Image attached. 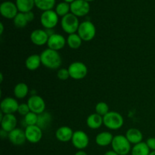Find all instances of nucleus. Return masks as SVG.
<instances>
[{
    "mask_svg": "<svg viewBox=\"0 0 155 155\" xmlns=\"http://www.w3.org/2000/svg\"><path fill=\"white\" fill-rule=\"evenodd\" d=\"M40 58L42 64L48 69L56 70L61 64V58L58 51L48 48L41 53Z\"/></svg>",
    "mask_w": 155,
    "mask_h": 155,
    "instance_id": "obj_1",
    "label": "nucleus"
},
{
    "mask_svg": "<svg viewBox=\"0 0 155 155\" xmlns=\"http://www.w3.org/2000/svg\"><path fill=\"white\" fill-rule=\"evenodd\" d=\"M124 123V117L118 112L109 111L103 117V124L109 130H119L123 127Z\"/></svg>",
    "mask_w": 155,
    "mask_h": 155,
    "instance_id": "obj_2",
    "label": "nucleus"
},
{
    "mask_svg": "<svg viewBox=\"0 0 155 155\" xmlns=\"http://www.w3.org/2000/svg\"><path fill=\"white\" fill-rule=\"evenodd\" d=\"M112 150L119 155H127L131 151V143L125 136L117 135L114 136L111 143Z\"/></svg>",
    "mask_w": 155,
    "mask_h": 155,
    "instance_id": "obj_3",
    "label": "nucleus"
},
{
    "mask_svg": "<svg viewBox=\"0 0 155 155\" xmlns=\"http://www.w3.org/2000/svg\"><path fill=\"white\" fill-rule=\"evenodd\" d=\"M80 24L78 18L72 13H69L64 16L61 21L62 30L69 35L76 33L78 30Z\"/></svg>",
    "mask_w": 155,
    "mask_h": 155,
    "instance_id": "obj_4",
    "label": "nucleus"
},
{
    "mask_svg": "<svg viewBox=\"0 0 155 155\" xmlns=\"http://www.w3.org/2000/svg\"><path fill=\"white\" fill-rule=\"evenodd\" d=\"M77 33L81 37L83 41L89 42L95 38L96 34V28L92 22L89 21H85L80 23Z\"/></svg>",
    "mask_w": 155,
    "mask_h": 155,
    "instance_id": "obj_5",
    "label": "nucleus"
},
{
    "mask_svg": "<svg viewBox=\"0 0 155 155\" xmlns=\"http://www.w3.org/2000/svg\"><path fill=\"white\" fill-rule=\"evenodd\" d=\"M70 77L76 80H83L88 74V68L84 63L75 61L71 63L68 67Z\"/></svg>",
    "mask_w": 155,
    "mask_h": 155,
    "instance_id": "obj_6",
    "label": "nucleus"
},
{
    "mask_svg": "<svg viewBox=\"0 0 155 155\" xmlns=\"http://www.w3.org/2000/svg\"><path fill=\"white\" fill-rule=\"evenodd\" d=\"M58 15L54 10L43 12L40 16V23L42 27L46 29H53L58 23Z\"/></svg>",
    "mask_w": 155,
    "mask_h": 155,
    "instance_id": "obj_7",
    "label": "nucleus"
},
{
    "mask_svg": "<svg viewBox=\"0 0 155 155\" xmlns=\"http://www.w3.org/2000/svg\"><path fill=\"white\" fill-rule=\"evenodd\" d=\"M90 12L89 2L85 0H75L71 4V13L77 18L84 17Z\"/></svg>",
    "mask_w": 155,
    "mask_h": 155,
    "instance_id": "obj_8",
    "label": "nucleus"
},
{
    "mask_svg": "<svg viewBox=\"0 0 155 155\" xmlns=\"http://www.w3.org/2000/svg\"><path fill=\"white\" fill-rule=\"evenodd\" d=\"M27 104L30 107V111L38 115L45 111V102L39 95H32L27 100Z\"/></svg>",
    "mask_w": 155,
    "mask_h": 155,
    "instance_id": "obj_9",
    "label": "nucleus"
},
{
    "mask_svg": "<svg viewBox=\"0 0 155 155\" xmlns=\"http://www.w3.org/2000/svg\"><path fill=\"white\" fill-rule=\"evenodd\" d=\"M71 142L76 148L78 150H83L89 145V139L85 132L82 130H77L74 133Z\"/></svg>",
    "mask_w": 155,
    "mask_h": 155,
    "instance_id": "obj_10",
    "label": "nucleus"
},
{
    "mask_svg": "<svg viewBox=\"0 0 155 155\" xmlns=\"http://www.w3.org/2000/svg\"><path fill=\"white\" fill-rule=\"evenodd\" d=\"M0 13L6 19H14L19 12L15 3L11 1H5L0 5Z\"/></svg>",
    "mask_w": 155,
    "mask_h": 155,
    "instance_id": "obj_11",
    "label": "nucleus"
},
{
    "mask_svg": "<svg viewBox=\"0 0 155 155\" xmlns=\"http://www.w3.org/2000/svg\"><path fill=\"white\" fill-rule=\"evenodd\" d=\"M19 104L15 98L12 97H6L2 100L0 104L1 112L4 114H13L18 111Z\"/></svg>",
    "mask_w": 155,
    "mask_h": 155,
    "instance_id": "obj_12",
    "label": "nucleus"
},
{
    "mask_svg": "<svg viewBox=\"0 0 155 155\" xmlns=\"http://www.w3.org/2000/svg\"><path fill=\"white\" fill-rule=\"evenodd\" d=\"M24 132L27 141L30 143H38L42 138V130L37 125L28 126Z\"/></svg>",
    "mask_w": 155,
    "mask_h": 155,
    "instance_id": "obj_13",
    "label": "nucleus"
},
{
    "mask_svg": "<svg viewBox=\"0 0 155 155\" xmlns=\"http://www.w3.org/2000/svg\"><path fill=\"white\" fill-rule=\"evenodd\" d=\"M67 40L64 37V36L59 34V33H54L52 36H49L47 45L50 49L59 51L65 46Z\"/></svg>",
    "mask_w": 155,
    "mask_h": 155,
    "instance_id": "obj_14",
    "label": "nucleus"
},
{
    "mask_svg": "<svg viewBox=\"0 0 155 155\" xmlns=\"http://www.w3.org/2000/svg\"><path fill=\"white\" fill-rule=\"evenodd\" d=\"M48 38L49 36L47 34L46 31L45 30H41V29L33 30L30 34L31 42L34 45H38V46H42L45 44H47Z\"/></svg>",
    "mask_w": 155,
    "mask_h": 155,
    "instance_id": "obj_15",
    "label": "nucleus"
},
{
    "mask_svg": "<svg viewBox=\"0 0 155 155\" xmlns=\"http://www.w3.org/2000/svg\"><path fill=\"white\" fill-rule=\"evenodd\" d=\"M8 138L9 141L12 144L16 146H20L25 143L27 141L25 136V132L23 130L19 128H16L12 132L8 133Z\"/></svg>",
    "mask_w": 155,
    "mask_h": 155,
    "instance_id": "obj_16",
    "label": "nucleus"
},
{
    "mask_svg": "<svg viewBox=\"0 0 155 155\" xmlns=\"http://www.w3.org/2000/svg\"><path fill=\"white\" fill-rule=\"evenodd\" d=\"M0 122L2 130L7 132L8 133L16 129L18 124L16 117L14 114H4L3 117L0 120Z\"/></svg>",
    "mask_w": 155,
    "mask_h": 155,
    "instance_id": "obj_17",
    "label": "nucleus"
},
{
    "mask_svg": "<svg viewBox=\"0 0 155 155\" xmlns=\"http://www.w3.org/2000/svg\"><path fill=\"white\" fill-rule=\"evenodd\" d=\"M74 132L69 127L63 126V127H59L55 133L56 139L61 142H68L71 141L73 138Z\"/></svg>",
    "mask_w": 155,
    "mask_h": 155,
    "instance_id": "obj_18",
    "label": "nucleus"
},
{
    "mask_svg": "<svg viewBox=\"0 0 155 155\" xmlns=\"http://www.w3.org/2000/svg\"><path fill=\"white\" fill-rule=\"evenodd\" d=\"M126 137L128 139L129 142L133 145H136L138 143L142 142L143 139V135L142 132L136 128L129 129L126 133Z\"/></svg>",
    "mask_w": 155,
    "mask_h": 155,
    "instance_id": "obj_19",
    "label": "nucleus"
},
{
    "mask_svg": "<svg viewBox=\"0 0 155 155\" xmlns=\"http://www.w3.org/2000/svg\"><path fill=\"white\" fill-rule=\"evenodd\" d=\"M114 136L109 132H102L98 133L95 137V142L98 146L106 147L109 145H111Z\"/></svg>",
    "mask_w": 155,
    "mask_h": 155,
    "instance_id": "obj_20",
    "label": "nucleus"
},
{
    "mask_svg": "<svg viewBox=\"0 0 155 155\" xmlns=\"http://www.w3.org/2000/svg\"><path fill=\"white\" fill-rule=\"evenodd\" d=\"M86 124L92 130L99 129L103 124V117L97 113L90 114L86 120Z\"/></svg>",
    "mask_w": 155,
    "mask_h": 155,
    "instance_id": "obj_21",
    "label": "nucleus"
},
{
    "mask_svg": "<svg viewBox=\"0 0 155 155\" xmlns=\"http://www.w3.org/2000/svg\"><path fill=\"white\" fill-rule=\"evenodd\" d=\"M41 61L40 55L38 54H31L25 61V66L29 71H36L40 67Z\"/></svg>",
    "mask_w": 155,
    "mask_h": 155,
    "instance_id": "obj_22",
    "label": "nucleus"
},
{
    "mask_svg": "<svg viewBox=\"0 0 155 155\" xmlns=\"http://www.w3.org/2000/svg\"><path fill=\"white\" fill-rule=\"evenodd\" d=\"M52 117L49 112L44 111L43 113L38 115V121L36 125L42 130H45L51 125Z\"/></svg>",
    "mask_w": 155,
    "mask_h": 155,
    "instance_id": "obj_23",
    "label": "nucleus"
},
{
    "mask_svg": "<svg viewBox=\"0 0 155 155\" xmlns=\"http://www.w3.org/2000/svg\"><path fill=\"white\" fill-rule=\"evenodd\" d=\"M18 12L21 13H27L31 12L35 6L34 0H16L15 1Z\"/></svg>",
    "mask_w": 155,
    "mask_h": 155,
    "instance_id": "obj_24",
    "label": "nucleus"
},
{
    "mask_svg": "<svg viewBox=\"0 0 155 155\" xmlns=\"http://www.w3.org/2000/svg\"><path fill=\"white\" fill-rule=\"evenodd\" d=\"M29 93V88L26 83H19L15 86L14 89V95L18 99H23L25 98Z\"/></svg>",
    "mask_w": 155,
    "mask_h": 155,
    "instance_id": "obj_25",
    "label": "nucleus"
},
{
    "mask_svg": "<svg viewBox=\"0 0 155 155\" xmlns=\"http://www.w3.org/2000/svg\"><path fill=\"white\" fill-rule=\"evenodd\" d=\"M151 151L146 142H140L134 145L131 150L132 155H149Z\"/></svg>",
    "mask_w": 155,
    "mask_h": 155,
    "instance_id": "obj_26",
    "label": "nucleus"
},
{
    "mask_svg": "<svg viewBox=\"0 0 155 155\" xmlns=\"http://www.w3.org/2000/svg\"><path fill=\"white\" fill-rule=\"evenodd\" d=\"M83 39H81L78 33H73L70 34L67 39V43L68 46L72 49H78L82 45Z\"/></svg>",
    "mask_w": 155,
    "mask_h": 155,
    "instance_id": "obj_27",
    "label": "nucleus"
},
{
    "mask_svg": "<svg viewBox=\"0 0 155 155\" xmlns=\"http://www.w3.org/2000/svg\"><path fill=\"white\" fill-rule=\"evenodd\" d=\"M35 6L42 12L52 10L55 5V0H34Z\"/></svg>",
    "mask_w": 155,
    "mask_h": 155,
    "instance_id": "obj_28",
    "label": "nucleus"
},
{
    "mask_svg": "<svg viewBox=\"0 0 155 155\" xmlns=\"http://www.w3.org/2000/svg\"><path fill=\"white\" fill-rule=\"evenodd\" d=\"M54 11H55V12L58 16L63 18L64 16L69 14L70 12H71V5L65 2H62L58 3L56 5Z\"/></svg>",
    "mask_w": 155,
    "mask_h": 155,
    "instance_id": "obj_29",
    "label": "nucleus"
},
{
    "mask_svg": "<svg viewBox=\"0 0 155 155\" xmlns=\"http://www.w3.org/2000/svg\"><path fill=\"white\" fill-rule=\"evenodd\" d=\"M13 20L14 24L17 28H24L28 23L24 13H21V12H19Z\"/></svg>",
    "mask_w": 155,
    "mask_h": 155,
    "instance_id": "obj_30",
    "label": "nucleus"
},
{
    "mask_svg": "<svg viewBox=\"0 0 155 155\" xmlns=\"http://www.w3.org/2000/svg\"><path fill=\"white\" fill-rule=\"evenodd\" d=\"M23 121H24V124H25L26 127H28V126L36 125L38 121V114L30 111V113L27 114L26 116H24Z\"/></svg>",
    "mask_w": 155,
    "mask_h": 155,
    "instance_id": "obj_31",
    "label": "nucleus"
},
{
    "mask_svg": "<svg viewBox=\"0 0 155 155\" xmlns=\"http://www.w3.org/2000/svg\"><path fill=\"white\" fill-rule=\"evenodd\" d=\"M95 111L98 114L104 117L109 112V106L106 102H98L95 106Z\"/></svg>",
    "mask_w": 155,
    "mask_h": 155,
    "instance_id": "obj_32",
    "label": "nucleus"
},
{
    "mask_svg": "<svg viewBox=\"0 0 155 155\" xmlns=\"http://www.w3.org/2000/svg\"><path fill=\"white\" fill-rule=\"evenodd\" d=\"M57 77L61 80H67L69 77H71L68 69H66V68L59 69L57 72Z\"/></svg>",
    "mask_w": 155,
    "mask_h": 155,
    "instance_id": "obj_33",
    "label": "nucleus"
},
{
    "mask_svg": "<svg viewBox=\"0 0 155 155\" xmlns=\"http://www.w3.org/2000/svg\"><path fill=\"white\" fill-rule=\"evenodd\" d=\"M18 112L19 113V114L22 115V116H26L28 113H30V107H29L28 104H19V107H18Z\"/></svg>",
    "mask_w": 155,
    "mask_h": 155,
    "instance_id": "obj_34",
    "label": "nucleus"
},
{
    "mask_svg": "<svg viewBox=\"0 0 155 155\" xmlns=\"http://www.w3.org/2000/svg\"><path fill=\"white\" fill-rule=\"evenodd\" d=\"M146 144L148 145V148H150V150H152V151H155V138L151 137L148 138V140H147Z\"/></svg>",
    "mask_w": 155,
    "mask_h": 155,
    "instance_id": "obj_35",
    "label": "nucleus"
},
{
    "mask_svg": "<svg viewBox=\"0 0 155 155\" xmlns=\"http://www.w3.org/2000/svg\"><path fill=\"white\" fill-rule=\"evenodd\" d=\"M24 15H25V17L28 22H31L34 19V13L32 11L31 12H27V13H24Z\"/></svg>",
    "mask_w": 155,
    "mask_h": 155,
    "instance_id": "obj_36",
    "label": "nucleus"
},
{
    "mask_svg": "<svg viewBox=\"0 0 155 155\" xmlns=\"http://www.w3.org/2000/svg\"><path fill=\"white\" fill-rule=\"evenodd\" d=\"M0 136H1L2 139H4L5 137H7V136H8V133L7 132L4 131L3 130H2L1 133H0Z\"/></svg>",
    "mask_w": 155,
    "mask_h": 155,
    "instance_id": "obj_37",
    "label": "nucleus"
},
{
    "mask_svg": "<svg viewBox=\"0 0 155 155\" xmlns=\"http://www.w3.org/2000/svg\"><path fill=\"white\" fill-rule=\"evenodd\" d=\"M45 31H46V33H47V34L48 35V36H52L53 34H54V30H53V29H46V30H45Z\"/></svg>",
    "mask_w": 155,
    "mask_h": 155,
    "instance_id": "obj_38",
    "label": "nucleus"
},
{
    "mask_svg": "<svg viewBox=\"0 0 155 155\" xmlns=\"http://www.w3.org/2000/svg\"><path fill=\"white\" fill-rule=\"evenodd\" d=\"M104 155H119V154H117L114 151H113V150H112V151H107V152H105Z\"/></svg>",
    "mask_w": 155,
    "mask_h": 155,
    "instance_id": "obj_39",
    "label": "nucleus"
},
{
    "mask_svg": "<svg viewBox=\"0 0 155 155\" xmlns=\"http://www.w3.org/2000/svg\"><path fill=\"white\" fill-rule=\"evenodd\" d=\"M74 155H87V154H86L85 151H82V150H80V151H77V152L76 153V154Z\"/></svg>",
    "mask_w": 155,
    "mask_h": 155,
    "instance_id": "obj_40",
    "label": "nucleus"
},
{
    "mask_svg": "<svg viewBox=\"0 0 155 155\" xmlns=\"http://www.w3.org/2000/svg\"><path fill=\"white\" fill-rule=\"evenodd\" d=\"M3 32H4V25L2 23H0V35H2Z\"/></svg>",
    "mask_w": 155,
    "mask_h": 155,
    "instance_id": "obj_41",
    "label": "nucleus"
},
{
    "mask_svg": "<svg viewBox=\"0 0 155 155\" xmlns=\"http://www.w3.org/2000/svg\"><path fill=\"white\" fill-rule=\"evenodd\" d=\"M74 1H75V0H64V2H65L68 3V4L70 5H71L72 2H74Z\"/></svg>",
    "mask_w": 155,
    "mask_h": 155,
    "instance_id": "obj_42",
    "label": "nucleus"
},
{
    "mask_svg": "<svg viewBox=\"0 0 155 155\" xmlns=\"http://www.w3.org/2000/svg\"><path fill=\"white\" fill-rule=\"evenodd\" d=\"M0 81H1V83H2V81H3L2 73H1V74H0Z\"/></svg>",
    "mask_w": 155,
    "mask_h": 155,
    "instance_id": "obj_43",
    "label": "nucleus"
},
{
    "mask_svg": "<svg viewBox=\"0 0 155 155\" xmlns=\"http://www.w3.org/2000/svg\"><path fill=\"white\" fill-rule=\"evenodd\" d=\"M149 155H155V151H152L151 153H150Z\"/></svg>",
    "mask_w": 155,
    "mask_h": 155,
    "instance_id": "obj_44",
    "label": "nucleus"
},
{
    "mask_svg": "<svg viewBox=\"0 0 155 155\" xmlns=\"http://www.w3.org/2000/svg\"><path fill=\"white\" fill-rule=\"evenodd\" d=\"M85 1L88 2H93V1H95V0H85Z\"/></svg>",
    "mask_w": 155,
    "mask_h": 155,
    "instance_id": "obj_45",
    "label": "nucleus"
},
{
    "mask_svg": "<svg viewBox=\"0 0 155 155\" xmlns=\"http://www.w3.org/2000/svg\"><path fill=\"white\" fill-rule=\"evenodd\" d=\"M127 155H128V154H127Z\"/></svg>",
    "mask_w": 155,
    "mask_h": 155,
    "instance_id": "obj_46",
    "label": "nucleus"
}]
</instances>
